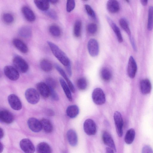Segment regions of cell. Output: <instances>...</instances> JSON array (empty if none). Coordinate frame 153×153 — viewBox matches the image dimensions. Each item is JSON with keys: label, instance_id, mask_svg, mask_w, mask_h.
<instances>
[{"label": "cell", "instance_id": "6da1fadb", "mask_svg": "<svg viewBox=\"0 0 153 153\" xmlns=\"http://www.w3.org/2000/svg\"><path fill=\"white\" fill-rule=\"evenodd\" d=\"M47 43L53 54L63 65L66 67L71 64L66 54L58 46L49 41L47 42Z\"/></svg>", "mask_w": 153, "mask_h": 153}, {"label": "cell", "instance_id": "7a4b0ae2", "mask_svg": "<svg viewBox=\"0 0 153 153\" xmlns=\"http://www.w3.org/2000/svg\"><path fill=\"white\" fill-rule=\"evenodd\" d=\"M13 63L15 68L22 73L27 72L28 69V65L23 58L19 56H16L13 59Z\"/></svg>", "mask_w": 153, "mask_h": 153}, {"label": "cell", "instance_id": "3957f363", "mask_svg": "<svg viewBox=\"0 0 153 153\" xmlns=\"http://www.w3.org/2000/svg\"><path fill=\"white\" fill-rule=\"evenodd\" d=\"M92 98L94 102L97 105L104 104L106 100L105 96L103 91L100 88H96L93 90Z\"/></svg>", "mask_w": 153, "mask_h": 153}, {"label": "cell", "instance_id": "277c9868", "mask_svg": "<svg viewBox=\"0 0 153 153\" xmlns=\"http://www.w3.org/2000/svg\"><path fill=\"white\" fill-rule=\"evenodd\" d=\"M25 96L27 102L32 104L37 103L40 99L38 91L33 88H28L26 90Z\"/></svg>", "mask_w": 153, "mask_h": 153}, {"label": "cell", "instance_id": "5b68a950", "mask_svg": "<svg viewBox=\"0 0 153 153\" xmlns=\"http://www.w3.org/2000/svg\"><path fill=\"white\" fill-rule=\"evenodd\" d=\"M114 120L117 134L120 137L123 134V121L122 115L119 111H116L114 114Z\"/></svg>", "mask_w": 153, "mask_h": 153}, {"label": "cell", "instance_id": "8992f818", "mask_svg": "<svg viewBox=\"0 0 153 153\" xmlns=\"http://www.w3.org/2000/svg\"><path fill=\"white\" fill-rule=\"evenodd\" d=\"M4 71L5 76L12 81H16L19 78V74L18 71L11 66H5L4 68Z\"/></svg>", "mask_w": 153, "mask_h": 153}, {"label": "cell", "instance_id": "52a82bcc", "mask_svg": "<svg viewBox=\"0 0 153 153\" xmlns=\"http://www.w3.org/2000/svg\"><path fill=\"white\" fill-rule=\"evenodd\" d=\"M83 129L85 132L88 135H94L97 131V127L94 122L92 119L86 120L83 124Z\"/></svg>", "mask_w": 153, "mask_h": 153}, {"label": "cell", "instance_id": "ba28073f", "mask_svg": "<svg viewBox=\"0 0 153 153\" xmlns=\"http://www.w3.org/2000/svg\"><path fill=\"white\" fill-rule=\"evenodd\" d=\"M87 48L90 55L93 57L97 56L99 52V45L97 41L94 39H90L88 42Z\"/></svg>", "mask_w": 153, "mask_h": 153}, {"label": "cell", "instance_id": "9c48e42d", "mask_svg": "<svg viewBox=\"0 0 153 153\" xmlns=\"http://www.w3.org/2000/svg\"><path fill=\"white\" fill-rule=\"evenodd\" d=\"M8 101L11 107L13 110H19L22 108V104L19 97L13 94H10L8 97Z\"/></svg>", "mask_w": 153, "mask_h": 153}, {"label": "cell", "instance_id": "30bf717a", "mask_svg": "<svg viewBox=\"0 0 153 153\" xmlns=\"http://www.w3.org/2000/svg\"><path fill=\"white\" fill-rule=\"evenodd\" d=\"M21 149L25 153H33L35 150L34 146L31 141L28 139H24L20 143Z\"/></svg>", "mask_w": 153, "mask_h": 153}, {"label": "cell", "instance_id": "8fae6325", "mask_svg": "<svg viewBox=\"0 0 153 153\" xmlns=\"http://www.w3.org/2000/svg\"><path fill=\"white\" fill-rule=\"evenodd\" d=\"M137 69L136 63L132 56L129 58L127 67V74L131 78H134L136 75Z\"/></svg>", "mask_w": 153, "mask_h": 153}, {"label": "cell", "instance_id": "7c38bea8", "mask_svg": "<svg viewBox=\"0 0 153 153\" xmlns=\"http://www.w3.org/2000/svg\"><path fill=\"white\" fill-rule=\"evenodd\" d=\"M27 123L28 127L33 132H39L42 129L40 121H39L36 118H29Z\"/></svg>", "mask_w": 153, "mask_h": 153}, {"label": "cell", "instance_id": "4fadbf2b", "mask_svg": "<svg viewBox=\"0 0 153 153\" xmlns=\"http://www.w3.org/2000/svg\"><path fill=\"white\" fill-rule=\"evenodd\" d=\"M36 87L39 93L43 97L47 98L50 96V89L46 83L39 82L36 84Z\"/></svg>", "mask_w": 153, "mask_h": 153}, {"label": "cell", "instance_id": "5bb4252c", "mask_svg": "<svg viewBox=\"0 0 153 153\" xmlns=\"http://www.w3.org/2000/svg\"><path fill=\"white\" fill-rule=\"evenodd\" d=\"M140 89L143 94H149L152 89V85L150 80L147 79L141 80L140 83Z\"/></svg>", "mask_w": 153, "mask_h": 153}, {"label": "cell", "instance_id": "9a60e30c", "mask_svg": "<svg viewBox=\"0 0 153 153\" xmlns=\"http://www.w3.org/2000/svg\"><path fill=\"white\" fill-rule=\"evenodd\" d=\"M13 115L10 111L7 110H2L0 112V120L6 123L9 124L13 121Z\"/></svg>", "mask_w": 153, "mask_h": 153}, {"label": "cell", "instance_id": "2e32d148", "mask_svg": "<svg viewBox=\"0 0 153 153\" xmlns=\"http://www.w3.org/2000/svg\"><path fill=\"white\" fill-rule=\"evenodd\" d=\"M22 11L25 19L28 21L33 22L36 19L35 15L32 10L28 6H24L22 8Z\"/></svg>", "mask_w": 153, "mask_h": 153}, {"label": "cell", "instance_id": "e0dca14e", "mask_svg": "<svg viewBox=\"0 0 153 153\" xmlns=\"http://www.w3.org/2000/svg\"><path fill=\"white\" fill-rule=\"evenodd\" d=\"M106 19L109 25L115 33L118 41L120 43L122 42L123 38L119 28L109 17H107Z\"/></svg>", "mask_w": 153, "mask_h": 153}, {"label": "cell", "instance_id": "ac0fdd59", "mask_svg": "<svg viewBox=\"0 0 153 153\" xmlns=\"http://www.w3.org/2000/svg\"><path fill=\"white\" fill-rule=\"evenodd\" d=\"M14 46L21 52L25 53L28 51V48L25 44L18 38L14 39L12 41Z\"/></svg>", "mask_w": 153, "mask_h": 153}, {"label": "cell", "instance_id": "d6986e66", "mask_svg": "<svg viewBox=\"0 0 153 153\" xmlns=\"http://www.w3.org/2000/svg\"><path fill=\"white\" fill-rule=\"evenodd\" d=\"M106 7L108 12L112 13L117 12L120 8L118 2L115 0L108 1L106 4Z\"/></svg>", "mask_w": 153, "mask_h": 153}, {"label": "cell", "instance_id": "ffe728a7", "mask_svg": "<svg viewBox=\"0 0 153 153\" xmlns=\"http://www.w3.org/2000/svg\"><path fill=\"white\" fill-rule=\"evenodd\" d=\"M102 138L105 144L108 146L115 152L116 148L114 140L111 135L107 132H105L102 134Z\"/></svg>", "mask_w": 153, "mask_h": 153}, {"label": "cell", "instance_id": "44dd1931", "mask_svg": "<svg viewBox=\"0 0 153 153\" xmlns=\"http://www.w3.org/2000/svg\"><path fill=\"white\" fill-rule=\"evenodd\" d=\"M55 66L57 71L66 81L72 93H74L75 91L74 87L72 82L68 77L65 71L58 64H56Z\"/></svg>", "mask_w": 153, "mask_h": 153}, {"label": "cell", "instance_id": "7402d4cb", "mask_svg": "<svg viewBox=\"0 0 153 153\" xmlns=\"http://www.w3.org/2000/svg\"><path fill=\"white\" fill-rule=\"evenodd\" d=\"M68 141L70 144L73 146H76L77 143V137L75 131L73 129H70L67 133Z\"/></svg>", "mask_w": 153, "mask_h": 153}, {"label": "cell", "instance_id": "603a6c76", "mask_svg": "<svg viewBox=\"0 0 153 153\" xmlns=\"http://www.w3.org/2000/svg\"><path fill=\"white\" fill-rule=\"evenodd\" d=\"M67 115L71 118L75 117L79 113V108L76 105H72L68 106L66 110Z\"/></svg>", "mask_w": 153, "mask_h": 153}, {"label": "cell", "instance_id": "cb8c5ba5", "mask_svg": "<svg viewBox=\"0 0 153 153\" xmlns=\"http://www.w3.org/2000/svg\"><path fill=\"white\" fill-rule=\"evenodd\" d=\"M34 3L40 10L46 11L49 10L50 2L47 0H34Z\"/></svg>", "mask_w": 153, "mask_h": 153}, {"label": "cell", "instance_id": "d4e9b609", "mask_svg": "<svg viewBox=\"0 0 153 153\" xmlns=\"http://www.w3.org/2000/svg\"><path fill=\"white\" fill-rule=\"evenodd\" d=\"M19 35L21 37L27 38L30 37L32 34V30L29 26H25L21 27L18 31Z\"/></svg>", "mask_w": 153, "mask_h": 153}, {"label": "cell", "instance_id": "484cf974", "mask_svg": "<svg viewBox=\"0 0 153 153\" xmlns=\"http://www.w3.org/2000/svg\"><path fill=\"white\" fill-rule=\"evenodd\" d=\"M59 82L61 85L68 99L70 101H72V98L71 91L68 86L63 79L62 78L59 79Z\"/></svg>", "mask_w": 153, "mask_h": 153}, {"label": "cell", "instance_id": "4316f807", "mask_svg": "<svg viewBox=\"0 0 153 153\" xmlns=\"http://www.w3.org/2000/svg\"><path fill=\"white\" fill-rule=\"evenodd\" d=\"M42 128L48 133H51L53 130V126L51 121L46 118L42 119L40 121Z\"/></svg>", "mask_w": 153, "mask_h": 153}, {"label": "cell", "instance_id": "83f0119b", "mask_svg": "<svg viewBox=\"0 0 153 153\" xmlns=\"http://www.w3.org/2000/svg\"><path fill=\"white\" fill-rule=\"evenodd\" d=\"M38 153H51V149L49 145L45 142H41L38 144L37 147Z\"/></svg>", "mask_w": 153, "mask_h": 153}, {"label": "cell", "instance_id": "f1b7e54d", "mask_svg": "<svg viewBox=\"0 0 153 153\" xmlns=\"http://www.w3.org/2000/svg\"><path fill=\"white\" fill-rule=\"evenodd\" d=\"M100 76L102 80L105 82H108L111 80L112 74L109 69L104 67L102 68L100 71Z\"/></svg>", "mask_w": 153, "mask_h": 153}, {"label": "cell", "instance_id": "f546056e", "mask_svg": "<svg viewBox=\"0 0 153 153\" xmlns=\"http://www.w3.org/2000/svg\"><path fill=\"white\" fill-rule=\"evenodd\" d=\"M135 131L133 128L129 129L126 132L124 140L127 144H130L133 142L135 136Z\"/></svg>", "mask_w": 153, "mask_h": 153}, {"label": "cell", "instance_id": "4dcf8cb0", "mask_svg": "<svg viewBox=\"0 0 153 153\" xmlns=\"http://www.w3.org/2000/svg\"><path fill=\"white\" fill-rule=\"evenodd\" d=\"M40 66L42 69L46 72H48L51 71L52 69L53 66L51 62L46 59H42L40 62Z\"/></svg>", "mask_w": 153, "mask_h": 153}, {"label": "cell", "instance_id": "1f68e13d", "mask_svg": "<svg viewBox=\"0 0 153 153\" xmlns=\"http://www.w3.org/2000/svg\"><path fill=\"white\" fill-rule=\"evenodd\" d=\"M147 28L148 30H152L153 29V6L149 7L148 10Z\"/></svg>", "mask_w": 153, "mask_h": 153}, {"label": "cell", "instance_id": "d6a6232c", "mask_svg": "<svg viewBox=\"0 0 153 153\" xmlns=\"http://www.w3.org/2000/svg\"><path fill=\"white\" fill-rule=\"evenodd\" d=\"M51 34L55 37H59L61 34V30L59 27L56 25H52L49 28Z\"/></svg>", "mask_w": 153, "mask_h": 153}, {"label": "cell", "instance_id": "836d02e7", "mask_svg": "<svg viewBox=\"0 0 153 153\" xmlns=\"http://www.w3.org/2000/svg\"><path fill=\"white\" fill-rule=\"evenodd\" d=\"M119 22L121 28L127 34L129 38L131 37V32L127 20L124 18H122L120 19Z\"/></svg>", "mask_w": 153, "mask_h": 153}, {"label": "cell", "instance_id": "e575fe53", "mask_svg": "<svg viewBox=\"0 0 153 153\" xmlns=\"http://www.w3.org/2000/svg\"><path fill=\"white\" fill-rule=\"evenodd\" d=\"M82 28V22L79 20H76L74 24V34L75 36L78 37L81 35Z\"/></svg>", "mask_w": 153, "mask_h": 153}, {"label": "cell", "instance_id": "d590c367", "mask_svg": "<svg viewBox=\"0 0 153 153\" xmlns=\"http://www.w3.org/2000/svg\"><path fill=\"white\" fill-rule=\"evenodd\" d=\"M76 85L78 88L80 90H85L87 86V82L86 79L83 77L78 79L76 82Z\"/></svg>", "mask_w": 153, "mask_h": 153}, {"label": "cell", "instance_id": "8d00e7d4", "mask_svg": "<svg viewBox=\"0 0 153 153\" xmlns=\"http://www.w3.org/2000/svg\"><path fill=\"white\" fill-rule=\"evenodd\" d=\"M2 19L5 23L7 24H11L14 21V16L12 14L10 13H4L3 15Z\"/></svg>", "mask_w": 153, "mask_h": 153}, {"label": "cell", "instance_id": "74e56055", "mask_svg": "<svg viewBox=\"0 0 153 153\" xmlns=\"http://www.w3.org/2000/svg\"><path fill=\"white\" fill-rule=\"evenodd\" d=\"M87 29L89 33L91 34H94L97 31V25L94 23H90L88 25Z\"/></svg>", "mask_w": 153, "mask_h": 153}, {"label": "cell", "instance_id": "f35d334b", "mask_svg": "<svg viewBox=\"0 0 153 153\" xmlns=\"http://www.w3.org/2000/svg\"><path fill=\"white\" fill-rule=\"evenodd\" d=\"M85 8L88 15L92 18L96 19V16L95 13L91 7L88 4H85Z\"/></svg>", "mask_w": 153, "mask_h": 153}, {"label": "cell", "instance_id": "ab89813d", "mask_svg": "<svg viewBox=\"0 0 153 153\" xmlns=\"http://www.w3.org/2000/svg\"><path fill=\"white\" fill-rule=\"evenodd\" d=\"M46 82V83L50 88L54 89L56 87V82L52 78L49 77L47 78Z\"/></svg>", "mask_w": 153, "mask_h": 153}, {"label": "cell", "instance_id": "60d3db41", "mask_svg": "<svg viewBox=\"0 0 153 153\" xmlns=\"http://www.w3.org/2000/svg\"><path fill=\"white\" fill-rule=\"evenodd\" d=\"M75 5V1L74 0H67L66 3V10L68 12H70L74 8Z\"/></svg>", "mask_w": 153, "mask_h": 153}, {"label": "cell", "instance_id": "b9f144b4", "mask_svg": "<svg viewBox=\"0 0 153 153\" xmlns=\"http://www.w3.org/2000/svg\"><path fill=\"white\" fill-rule=\"evenodd\" d=\"M46 14L50 18L53 19H56L57 16L56 13L53 10H48L45 11Z\"/></svg>", "mask_w": 153, "mask_h": 153}, {"label": "cell", "instance_id": "7bdbcfd3", "mask_svg": "<svg viewBox=\"0 0 153 153\" xmlns=\"http://www.w3.org/2000/svg\"><path fill=\"white\" fill-rule=\"evenodd\" d=\"M50 96L51 98L56 101L59 100V97L57 94L54 90V89L50 88Z\"/></svg>", "mask_w": 153, "mask_h": 153}, {"label": "cell", "instance_id": "ee69618b", "mask_svg": "<svg viewBox=\"0 0 153 153\" xmlns=\"http://www.w3.org/2000/svg\"><path fill=\"white\" fill-rule=\"evenodd\" d=\"M142 153H153V150L150 146L146 145L143 147Z\"/></svg>", "mask_w": 153, "mask_h": 153}, {"label": "cell", "instance_id": "f6af8a7d", "mask_svg": "<svg viewBox=\"0 0 153 153\" xmlns=\"http://www.w3.org/2000/svg\"><path fill=\"white\" fill-rule=\"evenodd\" d=\"M129 39L133 50L134 51H137V49L133 38L131 36L129 38Z\"/></svg>", "mask_w": 153, "mask_h": 153}, {"label": "cell", "instance_id": "bcb514c9", "mask_svg": "<svg viewBox=\"0 0 153 153\" xmlns=\"http://www.w3.org/2000/svg\"><path fill=\"white\" fill-rule=\"evenodd\" d=\"M66 69L68 74L70 76H71V64L67 66L66 67Z\"/></svg>", "mask_w": 153, "mask_h": 153}, {"label": "cell", "instance_id": "7dc6e473", "mask_svg": "<svg viewBox=\"0 0 153 153\" xmlns=\"http://www.w3.org/2000/svg\"><path fill=\"white\" fill-rule=\"evenodd\" d=\"M113 150L109 147L106 149V153H114Z\"/></svg>", "mask_w": 153, "mask_h": 153}, {"label": "cell", "instance_id": "c3c4849f", "mask_svg": "<svg viewBox=\"0 0 153 153\" xmlns=\"http://www.w3.org/2000/svg\"><path fill=\"white\" fill-rule=\"evenodd\" d=\"M140 2L143 6H145L148 3V1L146 0H140Z\"/></svg>", "mask_w": 153, "mask_h": 153}, {"label": "cell", "instance_id": "681fc988", "mask_svg": "<svg viewBox=\"0 0 153 153\" xmlns=\"http://www.w3.org/2000/svg\"><path fill=\"white\" fill-rule=\"evenodd\" d=\"M47 114L51 116L53 115L54 113L52 111L49 110L47 111Z\"/></svg>", "mask_w": 153, "mask_h": 153}, {"label": "cell", "instance_id": "f907efd6", "mask_svg": "<svg viewBox=\"0 0 153 153\" xmlns=\"http://www.w3.org/2000/svg\"><path fill=\"white\" fill-rule=\"evenodd\" d=\"M4 132L3 130L1 128L0 129V138L1 139L4 136Z\"/></svg>", "mask_w": 153, "mask_h": 153}, {"label": "cell", "instance_id": "816d5d0a", "mask_svg": "<svg viewBox=\"0 0 153 153\" xmlns=\"http://www.w3.org/2000/svg\"><path fill=\"white\" fill-rule=\"evenodd\" d=\"M59 1L58 0H50L49 1L50 3L52 4H55L57 3Z\"/></svg>", "mask_w": 153, "mask_h": 153}, {"label": "cell", "instance_id": "f5cc1de1", "mask_svg": "<svg viewBox=\"0 0 153 153\" xmlns=\"http://www.w3.org/2000/svg\"><path fill=\"white\" fill-rule=\"evenodd\" d=\"M0 153H1L3 151V147L2 145V144L1 143H0Z\"/></svg>", "mask_w": 153, "mask_h": 153}, {"label": "cell", "instance_id": "db71d44e", "mask_svg": "<svg viewBox=\"0 0 153 153\" xmlns=\"http://www.w3.org/2000/svg\"><path fill=\"white\" fill-rule=\"evenodd\" d=\"M127 3H129V1L128 0H126V1Z\"/></svg>", "mask_w": 153, "mask_h": 153}]
</instances>
